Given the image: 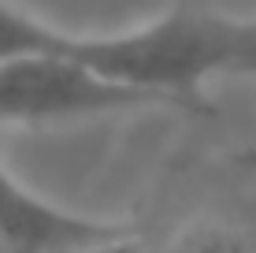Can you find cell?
<instances>
[{
    "label": "cell",
    "mask_w": 256,
    "mask_h": 253,
    "mask_svg": "<svg viewBox=\"0 0 256 253\" xmlns=\"http://www.w3.org/2000/svg\"><path fill=\"white\" fill-rule=\"evenodd\" d=\"M238 49V19L208 12H167L152 23L116 34H70V56L93 71L138 90H152L171 108L208 112L204 78L230 75Z\"/></svg>",
    "instance_id": "obj_1"
},
{
    "label": "cell",
    "mask_w": 256,
    "mask_h": 253,
    "mask_svg": "<svg viewBox=\"0 0 256 253\" xmlns=\"http://www.w3.org/2000/svg\"><path fill=\"white\" fill-rule=\"evenodd\" d=\"M171 108L160 93L93 71L70 52L0 60V123H67L108 112Z\"/></svg>",
    "instance_id": "obj_2"
},
{
    "label": "cell",
    "mask_w": 256,
    "mask_h": 253,
    "mask_svg": "<svg viewBox=\"0 0 256 253\" xmlns=\"http://www.w3.org/2000/svg\"><path fill=\"white\" fill-rule=\"evenodd\" d=\"M126 220H96L26 190L0 164V253H67L74 246L134 234Z\"/></svg>",
    "instance_id": "obj_3"
},
{
    "label": "cell",
    "mask_w": 256,
    "mask_h": 253,
    "mask_svg": "<svg viewBox=\"0 0 256 253\" xmlns=\"http://www.w3.org/2000/svg\"><path fill=\"white\" fill-rule=\"evenodd\" d=\"M70 30H60L38 15L0 0V60L30 56V52H64Z\"/></svg>",
    "instance_id": "obj_4"
},
{
    "label": "cell",
    "mask_w": 256,
    "mask_h": 253,
    "mask_svg": "<svg viewBox=\"0 0 256 253\" xmlns=\"http://www.w3.org/2000/svg\"><path fill=\"white\" fill-rule=\"evenodd\" d=\"M164 253H252V246L230 227L197 223V227H186L182 234H174Z\"/></svg>",
    "instance_id": "obj_5"
},
{
    "label": "cell",
    "mask_w": 256,
    "mask_h": 253,
    "mask_svg": "<svg viewBox=\"0 0 256 253\" xmlns=\"http://www.w3.org/2000/svg\"><path fill=\"white\" fill-rule=\"evenodd\" d=\"M230 75H256V19H238V49Z\"/></svg>",
    "instance_id": "obj_6"
},
{
    "label": "cell",
    "mask_w": 256,
    "mask_h": 253,
    "mask_svg": "<svg viewBox=\"0 0 256 253\" xmlns=\"http://www.w3.org/2000/svg\"><path fill=\"white\" fill-rule=\"evenodd\" d=\"M67 253H148V249L138 242V231H134V234H119V238L90 242V246H74V249H67Z\"/></svg>",
    "instance_id": "obj_7"
}]
</instances>
